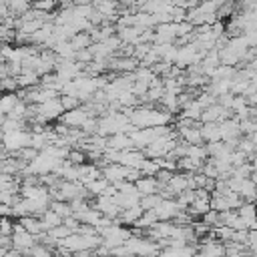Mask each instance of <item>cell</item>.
<instances>
[{
    "label": "cell",
    "instance_id": "obj_16",
    "mask_svg": "<svg viewBox=\"0 0 257 257\" xmlns=\"http://www.w3.org/2000/svg\"><path fill=\"white\" fill-rule=\"evenodd\" d=\"M159 221V217H157V213L153 211V209H149V211H145L137 221H135V227H139V229H149V227H153L155 223Z\"/></svg>",
    "mask_w": 257,
    "mask_h": 257
},
{
    "label": "cell",
    "instance_id": "obj_24",
    "mask_svg": "<svg viewBox=\"0 0 257 257\" xmlns=\"http://www.w3.org/2000/svg\"><path fill=\"white\" fill-rule=\"evenodd\" d=\"M12 233H14L12 217H0V235H12Z\"/></svg>",
    "mask_w": 257,
    "mask_h": 257
},
{
    "label": "cell",
    "instance_id": "obj_21",
    "mask_svg": "<svg viewBox=\"0 0 257 257\" xmlns=\"http://www.w3.org/2000/svg\"><path fill=\"white\" fill-rule=\"evenodd\" d=\"M70 163H74V165H80V163H84L86 161V153L82 151V149H78V147H72L70 151H68V157H66Z\"/></svg>",
    "mask_w": 257,
    "mask_h": 257
},
{
    "label": "cell",
    "instance_id": "obj_2",
    "mask_svg": "<svg viewBox=\"0 0 257 257\" xmlns=\"http://www.w3.org/2000/svg\"><path fill=\"white\" fill-rule=\"evenodd\" d=\"M88 116H94L86 106H76V108H72V110H64L62 114H60V122H64L66 126H82V122L88 118Z\"/></svg>",
    "mask_w": 257,
    "mask_h": 257
},
{
    "label": "cell",
    "instance_id": "obj_19",
    "mask_svg": "<svg viewBox=\"0 0 257 257\" xmlns=\"http://www.w3.org/2000/svg\"><path fill=\"white\" fill-rule=\"evenodd\" d=\"M159 169H161V167H159L157 159H149V157H147V159L143 161V165H141L139 171H141V175H157Z\"/></svg>",
    "mask_w": 257,
    "mask_h": 257
},
{
    "label": "cell",
    "instance_id": "obj_15",
    "mask_svg": "<svg viewBox=\"0 0 257 257\" xmlns=\"http://www.w3.org/2000/svg\"><path fill=\"white\" fill-rule=\"evenodd\" d=\"M68 42L72 44L74 50H80V48H88V46L92 44V36H90L88 32H76L74 36H70Z\"/></svg>",
    "mask_w": 257,
    "mask_h": 257
},
{
    "label": "cell",
    "instance_id": "obj_29",
    "mask_svg": "<svg viewBox=\"0 0 257 257\" xmlns=\"http://www.w3.org/2000/svg\"><path fill=\"white\" fill-rule=\"evenodd\" d=\"M0 96H2V92H0Z\"/></svg>",
    "mask_w": 257,
    "mask_h": 257
},
{
    "label": "cell",
    "instance_id": "obj_12",
    "mask_svg": "<svg viewBox=\"0 0 257 257\" xmlns=\"http://www.w3.org/2000/svg\"><path fill=\"white\" fill-rule=\"evenodd\" d=\"M40 221H42V229L44 231H48V229H52V227H56V225H60L62 221H64V217H60L56 211H52L50 207L40 215Z\"/></svg>",
    "mask_w": 257,
    "mask_h": 257
},
{
    "label": "cell",
    "instance_id": "obj_22",
    "mask_svg": "<svg viewBox=\"0 0 257 257\" xmlns=\"http://www.w3.org/2000/svg\"><path fill=\"white\" fill-rule=\"evenodd\" d=\"M56 6H58V0H36V2H32V8L44 10V12H54Z\"/></svg>",
    "mask_w": 257,
    "mask_h": 257
},
{
    "label": "cell",
    "instance_id": "obj_9",
    "mask_svg": "<svg viewBox=\"0 0 257 257\" xmlns=\"http://www.w3.org/2000/svg\"><path fill=\"white\" fill-rule=\"evenodd\" d=\"M102 175V169L100 167H96V163L92 165V163H80L78 165V181L82 183V185H88L90 181H94L96 177H100Z\"/></svg>",
    "mask_w": 257,
    "mask_h": 257
},
{
    "label": "cell",
    "instance_id": "obj_14",
    "mask_svg": "<svg viewBox=\"0 0 257 257\" xmlns=\"http://www.w3.org/2000/svg\"><path fill=\"white\" fill-rule=\"evenodd\" d=\"M159 104L163 108H167L169 112H179L181 110V106H179V94H175V92H165L163 98L159 100Z\"/></svg>",
    "mask_w": 257,
    "mask_h": 257
},
{
    "label": "cell",
    "instance_id": "obj_23",
    "mask_svg": "<svg viewBox=\"0 0 257 257\" xmlns=\"http://www.w3.org/2000/svg\"><path fill=\"white\" fill-rule=\"evenodd\" d=\"M48 233H50V235H52V237H54V239L58 241V239H64L66 235H70L72 231H70V229H68V227H66L64 223H60V225H56V227L48 229Z\"/></svg>",
    "mask_w": 257,
    "mask_h": 257
},
{
    "label": "cell",
    "instance_id": "obj_6",
    "mask_svg": "<svg viewBox=\"0 0 257 257\" xmlns=\"http://www.w3.org/2000/svg\"><path fill=\"white\" fill-rule=\"evenodd\" d=\"M135 185H137V191L141 193V197L143 195H151V193H159L161 187H163L155 175H141L135 181Z\"/></svg>",
    "mask_w": 257,
    "mask_h": 257
},
{
    "label": "cell",
    "instance_id": "obj_13",
    "mask_svg": "<svg viewBox=\"0 0 257 257\" xmlns=\"http://www.w3.org/2000/svg\"><path fill=\"white\" fill-rule=\"evenodd\" d=\"M108 179L104 177V175H100V177H96L94 181H90L88 185H84L86 187V193L90 195V197H96V195H102L104 193V189L108 187Z\"/></svg>",
    "mask_w": 257,
    "mask_h": 257
},
{
    "label": "cell",
    "instance_id": "obj_26",
    "mask_svg": "<svg viewBox=\"0 0 257 257\" xmlns=\"http://www.w3.org/2000/svg\"><path fill=\"white\" fill-rule=\"evenodd\" d=\"M6 251H8V249H6V247L0 243V257H2V255H6Z\"/></svg>",
    "mask_w": 257,
    "mask_h": 257
},
{
    "label": "cell",
    "instance_id": "obj_4",
    "mask_svg": "<svg viewBox=\"0 0 257 257\" xmlns=\"http://www.w3.org/2000/svg\"><path fill=\"white\" fill-rule=\"evenodd\" d=\"M94 207H96L102 215H106V217H110V219H116L118 213H120V207H118V205L114 203V199L108 197V195H96V197H94Z\"/></svg>",
    "mask_w": 257,
    "mask_h": 257
},
{
    "label": "cell",
    "instance_id": "obj_11",
    "mask_svg": "<svg viewBox=\"0 0 257 257\" xmlns=\"http://www.w3.org/2000/svg\"><path fill=\"white\" fill-rule=\"evenodd\" d=\"M16 82H18V88L36 86V84H40V74H36V72H32V70H22V72L16 76Z\"/></svg>",
    "mask_w": 257,
    "mask_h": 257
},
{
    "label": "cell",
    "instance_id": "obj_25",
    "mask_svg": "<svg viewBox=\"0 0 257 257\" xmlns=\"http://www.w3.org/2000/svg\"><path fill=\"white\" fill-rule=\"evenodd\" d=\"M0 217H12V205L0 203Z\"/></svg>",
    "mask_w": 257,
    "mask_h": 257
},
{
    "label": "cell",
    "instance_id": "obj_20",
    "mask_svg": "<svg viewBox=\"0 0 257 257\" xmlns=\"http://www.w3.org/2000/svg\"><path fill=\"white\" fill-rule=\"evenodd\" d=\"M60 102H62L64 110H72V108L80 106L82 100H80L78 96H74V94H60Z\"/></svg>",
    "mask_w": 257,
    "mask_h": 257
},
{
    "label": "cell",
    "instance_id": "obj_17",
    "mask_svg": "<svg viewBox=\"0 0 257 257\" xmlns=\"http://www.w3.org/2000/svg\"><path fill=\"white\" fill-rule=\"evenodd\" d=\"M18 100H20L18 90H14V92H2V96H0V106L4 108L6 116H8V112L16 106V102H18Z\"/></svg>",
    "mask_w": 257,
    "mask_h": 257
},
{
    "label": "cell",
    "instance_id": "obj_3",
    "mask_svg": "<svg viewBox=\"0 0 257 257\" xmlns=\"http://www.w3.org/2000/svg\"><path fill=\"white\" fill-rule=\"evenodd\" d=\"M159 217V221H173L177 217V213L181 211L177 199H163L155 209H153Z\"/></svg>",
    "mask_w": 257,
    "mask_h": 257
},
{
    "label": "cell",
    "instance_id": "obj_10",
    "mask_svg": "<svg viewBox=\"0 0 257 257\" xmlns=\"http://www.w3.org/2000/svg\"><path fill=\"white\" fill-rule=\"evenodd\" d=\"M201 135L205 143H213V141H221V126L217 120H209V122H201Z\"/></svg>",
    "mask_w": 257,
    "mask_h": 257
},
{
    "label": "cell",
    "instance_id": "obj_28",
    "mask_svg": "<svg viewBox=\"0 0 257 257\" xmlns=\"http://www.w3.org/2000/svg\"><path fill=\"white\" fill-rule=\"evenodd\" d=\"M28 2H30V4H32V2H36V0H28Z\"/></svg>",
    "mask_w": 257,
    "mask_h": 257
},
{
    "label": "cell",
    "instance_id": "obj_7",
    "mask_svg": "<svg viewBox=\"0 0 257 257\" xmlns=\"http://www.w3.org/2000/svg\"><path fill=\"white\" fill-rule=\"evenodd\" d=\"M12 243H14V247L24 255V251H26V249H30L34 243H38V237H36V235H32L30 231L22 229V231L12 233Z\"/></svg>",
    "mask_w": 257,
    "mask_h": 257
},
{
    "label": "cell",
    "instance_id": "obj_1",
    "mask_svg": "<svg viewBox=\"0 0 257 257\" xmlns=\"http://www.w3.org/2000/svg\"><path fill=\"white\" fill-rule=\"evenodd\" d=\"M0 137L4 141V147L8 151H12V153H16L18 149L30 145V133L26 128H22V131H10V133H2L0 131Z\"/></svg>",
    "mask_w": 257,
    "mask_h": 257
},
{
    "label": "cell",
    "instance_id": "obj_27",
    "mask_svg": "<svg viewBox=\"0 0 257 257\" xmlns=\"http://www.w3.org/2000/svg\"><path fill=\"white\" fill-rule=\"evenodd\" d=\"M253 52H255V58H257V46H255V48H253Z\"/></svg>",
    "mask_w": 257,
    "mask_h": 257
},
{
    "label": "cell",
    "instance_id": "obj_8",
    "mask_svg": "<svg viewBox=\"0 0 257 257\" xmlns=\"http://www.w3.org/2000/svg\"><path fill=\"white\" fill-rule=\"evenodd\" d=\"M106 149H114V151H124V149H135V143L131 139L128 133H114L108 137L106 141Z\"/></svg>",
    "mask_w": 257,
    "mask_h": 257
},
{
    "label": "cell",
    "instance_id": "obj_18",
    "mask_svg": "<svg viewBox=\"0 0 257 257\" xmlns=\"http://www.w3.org/2000/svg\"><path fill=\"white\" fill-rule=\"evenodd\" d=\"M163 201V197H161V193H151V195H143L141 197V207L145 209V211H149V209H155L159 203Z\"/></svg>",
    "mask_w": 257,
    "mask_h": 257
},
{
    "label": "cell",
    "instance_id": "obj_5",
    "mask_svg": "<svg viewBox=\"0 0 257 257\" xmlns=\"http://www.w3.org/2000/svg\"><path fill=\"white\" fill-rule=\"evenodd\" d=\"M219 126H221V139L223 141H235L241 137L239 118H235V116H227L225 120L219 122Z\"/></svg>",
    "mask_w": 257,
    "mask_h": 257
}]
</instances>
